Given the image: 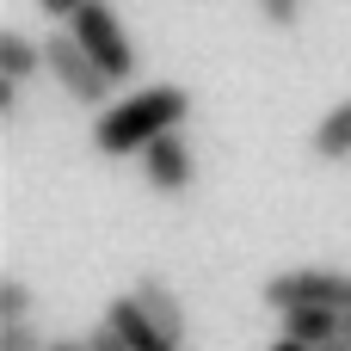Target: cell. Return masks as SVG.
<instances>
[{
    "label": "cell",
    "mask_w": 351,
    "mask_h": 351,
    "mask_svg": "<svg viewBox=\"0 0 351 351\" xmlns=\"http://www.w3.org/2000/svg\"><path fill=\"white\" fill-rule=\"evenodd\" d=\"M185 117H191V93H185L179 80H154V86H136V93L111 99V105L93 117V148H99L105 160H130V154H142L148 142L185 130Z\"/></svg>",
    "instance_id": "1"
},
{
    "label": "cell",
    "mask_w": 351,
    "mask_h": 351,
    "mask_svg": "<svg viewBox=\"0 0 351 351\" xmlns=\"http://www.w3.org/2000/svg\"><path fill=\"white\" fill-rule=\"evenodd\" d=\"M43 74H49L74 105H86V111H105V105H111V74L80 49L74 31H49V37H43Z\"/></svg>",
    "instance_id": "2"
},
{
    "label": "cell",
    "mask_w": 351,
    "mask_h": 351,
    "mask_svg": "<svg viewBox=\"0 0 351 351\" xmlns=\"http://www.w3.org/2000/svg\"><path fill=\"white\" fill-rule=\"evenodd\" d=\"M68 31L80 37V49L111 74V86H123V80H136V43H130V31H123V19L111 12V0H93V6H80L74 19H68Z\"/></svg>",
    "instance_id": "3"
},
{
    "label": "cell",
    "mask_w": 351,
    "mask_h": 351,
    "mask_svg": "<svg viewBox=\"0 0 351 351\" xmlns=\"http://www.w3.org/2000/svg\"><path fill=\"white\" fill-rule=\"evenodd\" d=\"M265 308L284 315V308H333L346 315L351 308V271H327V265H302V271H278L265 278Z\"/></svg>",
    "instance_id": "4"
},
{
    "label": "cell",
    "mask_w": 351,
    "mask_h": 351,
    "mask_svg": "<svg viewBox=\"0 0 351 351\" xmlns=\"http://www.w3.org/2000/svg\"><path fill=\"white\" fill-rule=\"evenodd\" d=\"M142 185L148 191H160V197H179V191H191V179H197V160H191V142L173 130V136H160V142H148L142 154Z\"/></svg>",
    "instance_id": "5"
},
{
    "label": "cell",
    "mask_w": 351,
    "mask_h": 351,
    "mask_svg": "<svg viewBox=\"0 0 351 351\" xmlns=\"http://www.w3.org/2000/svg\"><path fill=\"white\" fill-rule=\"evenodd\" d=\"M130 296L142 302V315H148V321H154L173 346H185V302H179V290H173L160 271H142V278L130 284Z\"/></svg>",
    "instance_id": "6"
},
{
    "label": "cell",
    "mask_w": 351,
    "mask_h": 351,
    "mask_svg": "<svg viewBox=\"0 0 351 351\" xmlns=\"http://www.w3.org/2000/svg\"><path fill=\"white\" fill-rule=\"evenodd\" d=\"M105 327H111L130 351H185V346H173V339L142 315V302H136V296H117V302L105 308Z\"/></svg>",
    "instance_id": "7"
},
{
    "label": "cell",
    "mask_w": 351,
    "mask_h": 351,
    "mask_svg": "<svg viewBox=\"0 0 351 351\" xmlns=\"http://www.w3.org/2000/svg\"><path fill=\"white\" fill-rule=\"evenodd\" d=\"M278 327H284V339L315 346V351L339 339V315H333V308H284V315H278Z\"/></svg>",
    "instance_id": "8"
},
{
    "label": "cell",
    "mask_w": 351,
    "mask_h": 351,
    "mask_svg": "<svg viewBox=\"0 0 351 351\" xmlns=\"http://www.w3.org/2000/svg\"><path fill=\"white\" fill-rule=\"evenodd\" d=\"M31 74H43V43L25 37V31H0V80L25 86Z\"/></svg>",
    "instance_id": "9"
},
{
    "label": "cell",
    "mask_w": 351,
    "mask_h": 351,
    "mask_svg": "<svg viewBox=\"0 0 351 351\" xmlns=\"http://www.w3.org/2000/svg\"><path fill=\"white\" fill-rule=\"evenodd\" d=\"M308 148H315V160H351V99H339V105L315 123Z\"/></svg>",
    "instance_id": "10"
},
{
    "label": "cell",
    "mask_w": 351,
    "mask_h": 351,
    "mask_svg": "<svg viewBox=\"0 0 351 351\" xmlns=\"http://www.w3.org/2000/svg\"><path fill=\"white\" fill-rule=\"evenodd\" d=\"M31 308H37L31 284H25V278H0V327H12V321H31Z\"/></svg>",
    "instance_id": "11"
},
{
    "label": "cell",
    "mask_w": 351,
    "mask_h": 351,
    "mask_svg": "<svg viewBox=\"0 0 351 351\" xmlns=\"http://www.w3.org/2000/svg\"><path fill=\"white\" fill-rule=\"evenodd\" d=\"M302 12H308V0H259V19H265L271 31H296Z\"/></svg>",
    "instance_id": "12"
},
{
    "label": "cell",
    "mask_w": 351,
    "mask_h": 351,
    "mask_svg": "<svg viewBox=\"0 0 351 351\" xmlns=\"http://www.w3.org/2000/svg\"><path fill=\"white\" fill-rule=\"evenodd\" d=\"M0 351H49V339L31 321H12V327H0Z\"/></svg>",
    "instance_id": "13"
},
{
    "label": "cell",
    "mask_w": 351,
    "mask_h": 351,
    "mask_svg": "<svg viewBox=\"0 0 351 351\" xmlns=\"http://www.w3.org/2000/svg\"><path fill=\"white\" fill-rule=\"evenodd\" d=\"M19 105H25V86H19V80H0V117H6V123L19 117Z\"/></svg>",
    "instance_id": "14"
},
{
    "label": "cell",
    "mask_w": 351,
    "mask_h": 351,
    "mask_svg": "<svg viewBox=\"0 0 351 351\" xmlns=\"http://www.w3.org/2000/svg\"><path fill=\"white\" fill-rule=\"evenodd\" d=\"M80 6H93V0H37V12H43V19H62V25H68Z\"/></svg>",
    "instance_id": "15"
},
{
    "label": "cell",
    "mask_w": 351,
    "mask_h": 351,
    "mask_svg": "<svg viewBox=\"0 0 351 351\" xmlns=\"http://www.w3.org/2000/svg\"><path fill=\"white\" fill-rule=\"evenodd\" d=\"M49 351H93V339H49Z\"/></svg>",
    "instance_id": "16"
},
{
    "label": "cell",
    "mask_w": 351,
    "mask_h": 351,
    "mask_svg": "<svg viewBox=\"0 0 351 351\" xmlns=\"http://www.w3.org/2000/svg\"><path fill=\"white\" fill-rule=\"evenodd\" d=\"M271 351H315V346H296V339H278Z\"/></svg>",
    "instance_id": "17"
},
{
    "label": "cell",
    "mask_w": 351,
    "mask_h": 351,
    "mask_svg": "<svg viewBox=\"0 0 351 351\" xmlns=\"http://www.w3.org/2000/svg\"><path fill=\"white\" fill-rule=\"evenodd\" d=\"M339 339H351V308H346V315H339Z\"/></svg>",
    "instance_id": "18"
},
{
    "label": "cell",
    "mask_w": 351,
    "mask_h": 351,
    "mask_svg": "<svg viewBox=\"0 0 351 351\" xmlns=\"http://www.w3.org/2000/svg\"><path fill=\"white\" fill-rule=\"evenodd\" d=\"M321 351H351V339H333V346H321Z\"/></svg>",
    "instance_id": "19"
}]
</instances>
